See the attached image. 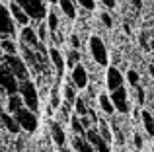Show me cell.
Here are the masks:
<instances>
[{"instance_id":"cell-10","label":"cell","mask_w":154,"mask_h":152,"mask_svg":"<svg viewBox=\"0 0 154 152\" xmlns=\"http://www.w3.org/2000/svg\"><path fill=\"white\" fill-rule=\"evenodd\" d=\"M72 84H74V88H86V84H88L86 68L82 65H78V62L72 66Z\"/></svg>"},{"instance_id":"cell-21","label":"cell","mask_w":154,"mask_h":152,"mask_svg":"<svg viewBox=\"0 0 154 152\" xmlns=\"http://www.w3.org/2000/svg\"><path fill=\"white\" fill-rule=\"evenodd\" d=\"M47 29L49 31H57L59 29V14H57V10H51L47 12Z\"/></svg>"},{"instance_id":"cell-8","label":"cell","mask_w":154,"mask_h":152,"mask_svg":"<svg viewBox=\"0 0 154 152\" xmlns=\"http://www.w3.org/2000/svg\"><path fill=\"white\" fill-rule=\"evenodd\" d=\"M111 103L113 109H119L121 113H129V103H127V92L123 90V86H117L115 90H111Z\"/></svg>"},{"instance_id":"cell-24","label":"cell","mask_w":154,"mask_h":152,"mask_svg":"<svg viewBox=\"0 0 154 152\" xmlns=\"http://www.w3.org/2000/svg\"><path fill=\"white\" fill-rule=\"evenodd\" d=\"M100 105H102V109H103L107 115H111V113H113V103H111V99H109L105 94L100 96Z\"/></svg>"},{"instance_id":"cell-13","label":"cell","mask_w":154,"mask_h":152,"mask_svg":"<svg viewBox=\"0 0 154 152\" xmlns=\"http://www.w3.org/2000/svg\"><path fill=\"white\" fill-rule=\"evenodd\" d=\"M121 84H123V74H121L115 66L107 68V90H115Z\"/></svg>"},{"instance_id":"cell-26","label":"cell","mask_w":154,"mask_h":152,"mask_svg":"<svg viewBox=\"0 0 154 152\" xmlns=\"http://www.w3.org/2000/svg\"><path fill=\"white\" fill-rule=\"evenodd\" d=\"M98 133H100V137H102L105 142H109V141H111V131H109V127L105 125V123H100Z\"/></svg>"},{"instance_id":"cell-39","label":"cell","mask_w":154,"mask_h":152,"mask_svg":"<svg viewBox=\"0 0 154 152\" xmlns=\"http://www.w3.org/2000/svg\"><path fill=\"white\" fill-rule=\"evenodd\" d=\"M63 152H70V150H66V148H64V150H63Z\"/></svg>"},{"instance_id":"cell-5","label":"cell","mask_w":154,"mask_h":152,"mask_svg":"<svg viewBox=\"0 0 154 152\" xmlns=\"http://www.w3.org/2000/svg\"><path fill=\"white\" fill-rule=\"evenodd\" d=\"M16 35V22L12 20L8 6L0 4V39H8Z\"/></svg>"},{"instance_id":"cell-17","label":"cell","mask_w":154,"mask_h":152,"mask_svg":"<svg viewBox=\"0 0 154 152\" xmlns=\"http://www.w3.org/2000/svg\"><path fill=\"white\" fill-rule=\"evenodd\" d=\"M72 146L76 148V152H94L92 144L88 141H84L80 135H74V138H72Z\"/></svg>"},{"instance_id":"cell-22","label":"cell","mask_w":154,"mask_h":152,"mask_svg":"<svg viewBox=\"0 0 154 152\" xmlns=\"http://www.w3.org/2000/svg\"><path fill=\"white\" fill-rule=\"evenodd\" d=\"M0 49H2L6 55H14L18 47H16V43L12 41L10 37H8V39H2V43H0Z\"/></svg>"},{"instance_id":"cell-35","label":"cell","mask_w":154,"mask_h":152,"mask_svg":"<svg viewBox=\"0 0 154 152\" xmlns=\"http://www.w3.org/2000/svg\"><path fill=\"white\" fill-rule=\"evenodd\" d=\"M70 41H72V47H76V49L80 47V39L76 37V35H72V37H70Z\"/></svg>"},{"instance_id":"cell-31","label":"cell","mask_w":154,"mask_h":152,"mask_svg":"<svg viewBox=\"0 0 154 152\" xmlns=\"http://www.w3.org/2000/svg\"><path fill=\"white\" fill-rule=\"evenodd\" d=\"M78 4L86 10H94L96 8V0H78Z\"/></svg>"},{"instance_id":"cell-3","label":"cell","mask_w":154,"mask_h":152,"mask_svg":"<svg viewBox=\"0 0 154 152\" xmlns=\"http://www.w3.org/2000/svg\"><path fill=\"white\" fill-rule=\"evenodd\" d=\"M4 65L10 68V72L16 76L18 80H26L27 76H29V72H27V65L23 62V59H20L18 55H4Z\"/></svg>"},{"instance_id":"cell-19","label":"cell","mask_w":154,"mask_h":152,"mask_svg":"<svg viewBox=\"0 0 154 152\" xmlns=\"http://www.w3.org/2000/svg\"><path fill=\"white\" fill-rule=\"evenodd\" d=\"M20 107H23L22 98L16 94H8V113H16Z\"/></svg>"},{"instance_id":"cell-14","label":"cell","mask_w":154,"mask_h":152,"mask_svg":"<svg viewBox=\"0 0 154 152\" xmlns=\"http://www.w3.org/2000/svg\"><path fill=\"white\" fill-rule=\"evenodd\" d=\"M0 119H2V123L6 125V129H8V133H12V135H18L20 131V125H18V121H16L14 117H12V113H8V111H0Z\"/></svg>"},{"instance_id":"cell-2","label":"cell","mask_w":154,"mask_h":152,"mask_svg":"<svg viewBox=\"0 0 154 152\" xmlns=\"http://www.w3.org/2000/svg\"><path fill=\"white\" fill-rule=\"evenodd\" d=\"M27 16L29 20H35V22H41L47 16V6L43 0H14Z\"/></svg>"},{"instance_id":"cell-25","label":"cell","mask_w":154,"mask_h":152,"mask_svg":"<svg viewBox=\"0 0 154 152\" xmlns=\"http://www.w3.org/2000/svg\"><path fill=\"white\" fill-rule=\"evenodd\" d=\"M70 125H72V131H74L76 135H80L82 137L84 135V125H82V121H80V117H76V115H72V119H70Z\"/></svg>"},{"instance_id":"cell-34","label":"cell","mask_w":154,"mask_h":152,"mask_svg":"<svg viewBox=\"0 0 154 152\" xmlns=\"http://www.w3.org/2000/svg\"><path fill=\"white\" fill-rule=\"evenodd\" d=\"M135 146H137V148H143V138H140L139 133L135 135Z\"/></svg>"},{"instance_id":"cell-20","label":"cell","mask_w":154,"mask_h":152,"mask_svg":"<svg viewBox=\"0 0 154 152\" xmlns=\"http://www.w3.org/2000/svg\"><path fill=\"white\" fill-rule=\"evenodd\" d=\"M140 117H143V123H144V129H146V135H148V137H154V119H152L150 111H143V113H140Z\"/></svg>"},{"instance_id":"cell-4","label":"cell","mask_w":154,"mask_h":152,"mask_svg":"<svg viewBox=\"0 0 154 152\" xmlns=\"http://www.w3.org/2000/svg\"><path fill=\"white\" fill-rule=\"evenodd\" d=\"M16 121H18L20 129L27 131V133H33L35 129H37V117H35V111L27 109V107H20L18 111H16Z\"/></svg>"},{"instance_id":"cell-37","label":"cell","mask_w":154,"mask_h":152,"mask_svg":"<svg viewBox=\"0 0 154 152\" xmlns=\"http://www.w3.org/2000/svg\"><path fill=\"white\" fill-rule=\"evenodd\" d=\"M133 4H135V6H139V8H140V4H143V2H140V0H133Z\"/></svg>"},{"instance_id":"cell-38","label":"cell","mask_w":154,"mask_h":152,"mask_svg":"<svg viewBox=\"0 0 154 152\" xmlns=\"http://www.w3.org/2000/svg\"><path fill=\"white\" fill-rule=\"evenodd\" d=\"M47 2H49V4H57V0H47Z\"/></svg>"},{"instance_id":"cell-9","label":"cell","mask_w":154,"mask_h":152,"mask_svg":"<svg viewBox=\"0 0 154 152\" xmlns=\"http://www.w3.org/2000/svg\"><path fill=\"white\" fill-rule=\"evenodd\" d=\"M84 135H86L88 142L92 144L94 152H109V148H107V142H105L103 138L100 137V133H98L96 129H86V131H84Z\"/></svg>"},{"instance_id":"cell-12","label":"cell","mask_w":154,"mask_h":152,"mask_svg":"<svg viewBox=\"0 0 154 152\" xmlns=\"http://www.w3.org/2000/svg\"><path fill=\"white\" fill-rule=\"evenodd\" d=\"M39 43H41V41H39L37 33H35L31 27L23 26V29H22V45H27V47H31V49H35Z\"/></svg>"},{"instance_id":"cell-23","label":"cell","mask_w":154,"mask_h":152,"mask_svg":"<svg viewBox=\"0 0 154 152\" xmlns=\"http://www.w3.org/2000/svg\"><path fill=\"white\" fill-rule=\"evenodd\" d=\"M64 98H66V103H64V105L70 107L72 103H74L76 98H74V84H72V82H68L66 88H64Z\"/></svg>"},{"instance_id":"cell-28","label":"cell","mask_w":154,"mask_h":152,"mask_svg":"<svg viewBox=\"0 0 154 152\" xmlns=\"http://www.w3.org/2000/svg\"><path fill=\"white\" fill-rule=\"evenodd\" d=\"M37 37H39V41H45V37H47V23L41 20V23H39V29H37Z\"/></svg>"},{"instance_id":"cell-27","label":"cell","mask_w":154,"mask_h":152,"mask_svg":"<svg viewBox=\"0 0 154 152\" xmlns=\"http://www.w3.org/2000/svg\"><path fill=\"white\" fill-rule=\"evenodd\" d=\"M66 61H68V66L72 68V66H74L76 62L80 61V53H78V51H70V53H68V59H66Z\"/></svg>"},{"instance_id":"cell-7","label":"cell","mask_w":154,"mask_h":152,"mask_svg":"<svg viewBox=\"0 0 154 152\" xmlns=\"http://www.w3.org/2000/svg\"><path fill=\"white\" fill-rule=\"evenodd\" d=\"M18 84H20L18 78L10 72V68L4 62H0V86H2V90H6L8 94H18Z\"/></svg>"},{"instance_id":"cell-18","label":"cell","mask_w":154,"mask_h":152,"mask_svg":"<svg viewBox=\"0 0 154 152\" xmlns=\"http://www.w3.org/2000/svg\"><path fill=\"white\" fill-rule=\"evenodd\" d=\"M51 133H53V141H55L57 144L63 148V144H64V133H63V127H60L59 123H51Z\"/></svg>"},{"instance_id":"cell-36","label":"cell","mask_w":154,"mask_h":152,"mask_svg":"<svg viewBox=\"0 0 154 152\" xmlns=\"http://www.w3.org/2000/svg\"><path fill=\"white\" fill-rule=\"evenodd\" d=\"M102 2H103V6H107V8L115 6V0H102Z\"/></svg>"},{"instance_id":"cell-29","label":"cell","mask_w":154,"mask_h":152,"mask_svg":"<svg viewBox=\"0 0 154 152\" xmlns=\"http://www.w3.org/2000/svg\"><path fill=\"white\" fill-rule=\"evenodd\" d=\"M127 80L133 84V86H137V84H139V72H137V70H129V72H127Z\"/></svg>"},{"instance_id":"cell-33","label":"cell","mask_w":154,"mask_h":152,"mask_svg":"<svg viewBox=\"0 0 154 152\" xmlns=\"http://www.w3.org/2000/svg\"><path fill=\"white\" fill-rule=\"evenodd\" d=\"M102 22H103V26H107V27H111V26H113L111 16H107V14H102Z\"/></svg>"},{"instance_id":"cell-6","label":"cell","mask_w":154,"mask_h":152,"mask_svg":"<svg viewBox=\"0 0 154 152\" xmlns=\"http://www.w3.org/2000/svg\"><path fill=\"white\" fill-rule=\"evenodd\" d=\"M90 53H92V59H94L100 66H107V61H109L107 47L103 45V41L98 37V35L90 37Z\"/></svg>"},{"instance_id":"cell-16","label":"cell","mask_w":154,"mask_h":152,"mask_svg":"<svg viewBox=\"0 0 154 152\" xmlns=\"http://www.w3.org/2000/svg\"><path fill=\"white\" fill-rule=\"evenodd\" d=\"M57 4L60 6V12H63L68 20H74L76 18V6H74L72 0H57Z\"/></svg>"},{"instance_id":"cell-32","label":"cell","mask_w":154,"mask_h":152,"mask_svg":"<svg viewBox=\"0 0 154 152\" xmlns=\"http://www.w3.org/2000/svg\"><path fill=\"white\" fill-rule=\"evenodd\" d=\"M135 88H137V99H139V103L143 105V103H144V92H143V88H140L139 84H137Z\"/></svg>"},{"instance_id":"cell-1","label":"cell","mask_w":154,"mask_h":152,"mask_svg":"<svg viewBox=\"0 0 154 152\" xmlns=\"http://www.w3.org/2000/svg\"><path fill=\"white\" fill-rule=\"evenodd\" d=\"M18 92L22 94V102L27 109L31 111H37V105H39V98H37V90H35V84L29 82V78L26 80H20L18 84Z\"/></svg>"},{"instance_id":"cell-15","label":"cell","mask_w":154,"mask_h":152,"mask_svg":"<svg viewBox=\"0 0 154 152\" xmlns=\"http://www.w3.org/2000/svg\"><path fill=\"white\" fill-rule=\"evenodd\" d=\"M49 59H51L53 66L57 68V72H59V76H63V68H64V59H63V55H60V51L53 47V49L49 51Z\"/></svg>"},{"instance_id":"cell-11","label":"cell","mask_w":154,"mask_h":152,"mask_svg":"<svg viewBox=\"0 0 154 152\" xmlns=\"http://www.w3.org/2000/svg\"><path fill=\"white\" fill-rule=\"evenodd\" d=\"M8 10H10V16H12V20H14L16 23H20V26H27V23H29V16H27L16 2H10Z\"/></svg>"},{"instance_id":"cell-30","label":"cell","mask_w":154,"mask_h":152,"mask_svg":"<svg viewBox=\"0 0 154 152\" xmlns=\"http://www.w3.org/2000/svg\"><path fill=\"white\" fill-rule=\"evenodd\" d=\"M74 103H76V109H78V113H80V115H86V113H88L84 99H74Z\"/></svg>"}]
</instances>
